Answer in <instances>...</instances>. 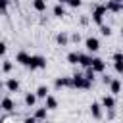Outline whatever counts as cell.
Masks as SVG:
<instances>
[{
    "mask_svg": "<svg viewBox=\"0 0 123 123\" xmlns=\"http://www.w3.org/2000/svg\"><path fill=\"white\" fill-rule=\"evenodd\" d=\"M6 88H8V92H17L19 90V81L15 77H10L6 81Z\"/></svg>",
    "mask_w": 123,
    "mask_h": 123,
    "instance_id": "8",
    "label": "cell"
},
{
    "mask_svg": "<svg viewBox=\"0 0 123 123\" xmlns=\"http://www.w3.org/2000/svg\"><path fill=\"white\" fill-rule=\"evenodd\" d=\"M111 2H115V4H123V0H111Z\"/></svg>",
    "mask_w": 123,
    "mask_h": 123,
    "instance_id": "33",
    "label": "cell"
},
{
    "mask_svg": "<svg viewBox=\"0 0 123 123\" xmlns=\"http://www.w3.org/2000/svg\"><path fill=\"white\" fill-rule=\"evenodd\" d=\"M54 86L56 88H67V86H71V77H58L54 81Z\"/></svg>",
    "mask_w": 123,
    "mask_h": 123,
    "instance_id": "6",
    "label": "cell"
},
{
    "mask_svg": "<svg viewBox=\"0 0 123 123\" xmlns=\"http://www.w3.org/2000/svg\"><path fill=\"white\" fill-rule=\"evenodd\" d=\"M110 92H111L113 96L121 92V81H119V79H113V81L110 83Z\"/></svg>",
    "mask_w": 123,
    "mask_h": 123,
    "instance_id": "15",
    "label": "cell"
},
{
    "mask_svg": "<svg viewBox=\"0 0 123 123\" xmlns=\"http://www.w3.org/2000/svg\"><path fill=\"white\" fill-rule=\"evenodd\" d=\"M100 33H102L104 37H110V35H111V29H110V25H100Z\"/></svg>",
    "mask_w": 123,
    "mask_h": 123,
    "instance_id": "24",
    "label": "cell"
},
{
    "mask_svg": "<svg viewBox=\"0 0 123 123\" xmlns=\"http://www.w3.org/2000/svg\"><path fill=\"white\" fill-rule=\"evenodd\" d=\"M69 38H71L73 42H79V40H81V35H79V33H73V35H71Z\"/></svg>",
    "mask_w": 123,
    "mask_h": 123,
    "instance_id": "28",
    "label": "cell"
},
{
    "mask_svg": "<svg viewBox=\"0 0 123 123\" xmlns=\"http://www.w3.org/2000/svg\"><path fill=\"white\" fill-rule=\"evenodd\" d=\"M92 60H94V58H92L90 54H81V56H79V63H81L83 67H92Z\"/></svg>",
    "mask_w": 123,
    "mask_h": 123,
    "instance_id": "12",
    "label": "cell"
},
{
    "mask_svg": "<svg viewBox=\"0 0 123 123\" xmlns=\"http://www.w3.org/2000/svg\"><path fill=\"white\" fill-rule=\"evenodd\" d=\"M121 37H123V27H121Z\"/></svg>",
    "mask_w": 123,
    "mask_h": 123,
    "instance_id": "35",
    "label": "cell"
},
{
    "mask_svg": "<svg viewBox=\"0 0 123 123\" xmlns=\"http://www.w3.org/2000/svg\"><path fill=\"white\" fill-rule=\"evenodd\" d=\"M108 117L113 119V117H115V110H108Z\"/></svg>",
    "mask_w": 123,
    "mask_h": 123,
    "instance_id": "32",
    "label": "cell"
},
{
    "mask_svg": "<svg viewBox=\"0 0 123 123\" xmlns=\"http://www.w3.org/2000/svg\"><path fill=\"white\" fill-rule=\"evenodd\" d=\"M23 123H37V117L35 115H31V117H25V121Z\"/></svg>",
    "mask_w": 123,
    "mask_h": 123,
    "instance_id": "29",
    "label": "cell"
},
{
    "mask_svg": "<svg viewBox=\"0 0 123 123\" xmlns=\"http://www.w3.org/2000/svg\"><path fill=\"white\" fill-rule=\"evenodd\" d=\"M90 86H92V83H90V81H86L83 73H75V75L71 77V88H79V90H88Z\"/></svg>",
    "mask_w": 123,
    "mask_h": 123,
    "instance_id": "1",
    "label": "cell"
},
{
    "mask_svg": "<svg viewBox=\"0 0 123 123\" xmlns=\"http://www.w3.org/2000/svg\"><path fill=\"white\" fill-rule=\"evenodd\" d=\"M85 46H86V50H88L90 54H94V52L100 50V40H98L96 37H88V38L85 40Z\"/></svg>",
    "mask_w": 123,
    "mask_h": 123,
    "instance_id": "4",
    "label": "cell"
},
{
    "mask_svg": "<svg viewBox=\"0 0 123 123\" xmlns=\"http://www.w3.org/2000/svg\"><path fill=\"white\" fill-rule=\"evenodd\" d=\"M56 42H58L60 46H67V42H69V35H67L65 31L58 33V35H56Z\"/></svg>",
    "mask_w": 123,
    "mask_h": 123,
    "instance_id": "13",
    "label": "cell"
},
{
    "mask_svg": "<svg viewBox=\"0 0 123 123\" xmlns=\"http://www.w3.org/2000/svg\"><path fill=\"white\" fill-rule=\"evenodd\" d=\"M90 115H92L94 119H100V117H102V104L92 102V104H90Z\"/></svg>",
    "mask_w": 123,
    "mask_h": 123,
    "instance_id": "9",
    "label": "cell"
},
{
    "mask_svg": "<svg viewBox=\"0 0 123 123\" xmlns=\"http://www.w3.org/2000/svg\"><path fill=\"white\" fill-rule=\"evenodd\" d=\"M33 8L37 12H44L46 10V0H33Z\"/></svg>",
    "mask_w": 123,
    "mask_h": 123,
    "instance_id": "18",
    "label": "cell"
},
{
    "mask_svg": "<svg viewBox=\"0 0 123 123\" xmlns=\"http://www.w3.org/2000/svg\"><path fill=\"white\" fill-rule=\"evenodd\" d=\"M67 4H69L71 8H79V6H81V0H67Z\"/></svg>",
    "mask_w": 123,
    "mask_h": 123,
    "instance_id": "27",
    "label": "cell"
},
{
    "mask_svg": "<svg viewBox=\"0 0 123 123\" xmlns=\"http://www.w3.org/2000/svg\"><path fill=\"white\" fill-rule=\"evenodd\" d=\"M113 62H123V52H115L113 54Z\"/></svg>",
    "mask_w": 123,
    "mask_h": 123,
    "instance_id": "26",
    "label": "cell"
},
{
    "mask_svg": "<svg viewBox=\"0 0 123 123\" xmlns=\"http://www.w3.org/2000/svg\"><path fill=\"white\" fill-rule=\"evenodd\" d=\"M52 12H54V15H56V17H63V15H65V8H63L62 4H56Z\"/></svg>",
    "mask_w": 123,
    "mask_h": 123,
    "instance_id": "19",
    "label": "cell"
},
{
    "mask_svg": "<svg viewBox=\"0 0 123 123\" xmlns=\"http://www.w3.org/2000/svg\"><path fill=\"white\" fill-rule=\"evenodd\" d=\"M94 77H96V71H94L92 67H86V71H85V79L92 83V81H94Z\"/></svg>",
    "mask_w": 123,
    "mask_h": 123,
    "instance_id": "22",
    "label": "cell"
},
{
    "mask_svg": "<svg viewBox=\"0 0 123 123\" xmlns=\"http://www.w3.org/2000/svg\"><path fill=\"white\" fill-rule=\"evenodd\" d=\"M92 69H94L96 73H104V69H106L104 60H102V58H94V60H92Z\"/></svg>",
    "mask_w": 123,
    "mask_h": 123,
    "instance_id": "10",
    "label": "cell"
},
{
    "mask_svg": "<svg viewBox=\"0 0 123 123\" xmlns=\"http://www.w3.org/2000/svg\"><path fill=\"white\" fill-rule=\"evenodd\" d=\"M100 104H102V108H106V110H115V98H113V94H104Z\"/></svg>",
    "mask_w": 123,
    "mask_h": 123,
    "instance_id": "5",
    "label": "cell"
},
{
    "mask_svg": "<svg viewBox=\"0 0 123 123\" xmlns=\"http://www.w3.org/2000/svg\"><path fill=\"white\" fill-rule=\"evenodd\" d=\"M29 58H31V54H27V52H17V56H15V62L17 63H21V65H27V62H29Z\"/></svg>",
    "mask_w": 123,
    "mask_h": 123,
    "instance_id": "14",
    "label": "cell"
},
{
    "mask_svg": "<svg viewBox=\"0 0 123 123\" xmlns=\"http://www.w3.org/2000/svg\"><path fill=\"white\" fill-rule=\"evenodd\" d=\"M0 106H2V111H12V110L15 108V104H13V100H12L10 96H4V98L0 100Z\"/></svg>",
    "mask_w": 123,
    "mask_h": 123,
    "instance_id": "7",
    "label": "cell"
},
{
    "mask_svg": "<svg viewBox=\"0 0 123 123\" xmlns=\"http://www.w3.org/2000/svg\"><path fill=\"white\" fill-rule=\"evenodd\" d=\"M27 67H29L31 71H35V69H44V67H46V58H44V56L35 54V56H31V58H29Z\"/></svg>",
    "mask_w": 123,
    "mask_h": 123,
    "instance_id": "2",
    "label": "cell"
},
{
    "mask_svg": "<svg viewBox=\"0 0 123 123\" xmlns=\"http://www.w3.org/2000/svg\"><path fill=\"white\" fill-rule=\"evenodd\" d=\"M0 100H2V96H0Z\"/></svg>",
    "mask_w": 123,
    "mask_h": 123,
    "instance_id": "37",
    "label": "cell"
},
{
    "mask_svg": "<svg viewBox=\"0 0 123 123\" xmlns=\"http://www.w3.org/2000/svg\"><path fill=\"white\" fill-rule=\"evenodd\" d=\"M0 111H2V106H0Z\"/></svg>",
    "mask_w": 123,
    "mask_h": 123,
    "instance_id": "36",
    "label": "cell"
},
{
    "mask_svg": "<svg viewBox=\"0 0 123 123\" xmlns=\"http://www.w3.org/2000/svg\"><path fill=\"white\" fill-rule=\"evenodd\" d=\"M35 104H37V94L35 92H27L25 94V106L27 108H33Z\"/></svg>",
    "mask_w": 123,
    "mask_h": 123,
    "instance_id": "16",
    "label": "cell"
},
{
    "mask_svg": "<svg viewBox=\"0 0 123 123\" xmlns=\"http://www.w3.org/2000/svg\"><path fill=\"white\" fill-rule=\"evenodd\" d=\"M4 54H6V44L0 40V56H4Z\"/></svg>",
    "mask_w": 123,
    "mask_h": 123,
    "instance_id": "30",
    "label": "cell"
},
{
    "mask_svg": "<svg viewBox=\"0 0 123 123\" xmlns=\"http://www.w3.org/2000/svg\"><path fill=\"white\" fill-rule=\"evenodd\" d=\"M79 56H81L79 52H69L67 54V62L69 63H79Z\"/></svg>",
    "mask_w": 123,
    "mask_h": 123,
    "instance_id": "21",
    "label": "cell"
},
{
    "mask_svg": "<svg viewBox=\"0 0 123 123\" xmlns=\"http://www.w3.org/2000/svg\"><path fill=\"white\" fill-rule=\"evenodd\" d=\"M113 67L119 75H123V62H113Z\"/></svg>",
    "mask_w": 123,
    "mask_h": 123,
    "instance_id": "25",
    "label": "cell"
},
{
    "mask_svg": "<svg viewBox=\"0 0 123 123\" xmlns=\"http://www.w3.org/2000/svg\"><path fill=\"white\" fill-rule=\"evenodd\" d=\"M46 115H48V110H46V108H37V110H35V117H37V121L46 119Z\"/></svg>",
    "mask_w": 123,
    "mask_h": 123,
    "instance_id": "17",
    "label": "cell"
},
{
    "mask_svg": "<svg viewBox=\"0 0 123 123\" xmlns=\"http://www.w3.org/2000/svg\"><path fill=\"white\" fill-rule=\"evenodd\" d=\"M12 69H13V63H12L10 60H6V62L2 63V71H4V73H10Z\"/></svg>",
    "mask_w": 123,
    "mask_h": 123,
    "instance_id": "23",
    "label": "cell"
},
{
    "mask_svg": "<svg viewBox=\"0 0 123 123\" xmlns=\"http://www.w3.org/2000/svg\"><path fill=\"white\" fill-rule=\"evenodd\" d=\"M102 81H104V83H106V85H110V83H111V81H113V79H111V77H110V75H104V79H102Z\"/></svg>",
    "mask_w": 123,
    "mask_h": 123,
    "instance_id": "31",
    "label": "cell"
},
{
    "mask_svg": "<svg viewBox=\"0 0 123 123\" xmlns=\"http://www.w3.org/2000/svg\"><path fill=\"white\" fill-rule=\"evenodd\" d=\"M2 86H4V83H2V81H0V88H2Z\"/></svg>",
    "mask_w": 123,
    "mask_h": 123,
    "instance_id": "34",
    "label": "cell"
},
{
    "mask_svg": "<svg viewBox=\"0 0 123 123\" xmlns=\"http://www.w3.org/2000/svg\"><path fill=\"white\" fill-rule=\"evenodd\" d=\"M35 94H37V98H46V96H48V86L40 85V86L37 88V92H35Z\"/></svg>",
    "mask_w": 123,
    "mask_h": 123,
    "instance_id": "20",
    "label": "cell"
},
{
    "mask_svg": "<svg viewBox=\"0 0 123 123\" xmlns=\"http://www.w3.org/2000/svg\"><path fill=\"white\" fill-rule=\"evenodd\" d=\"M44 108H46L48 111H50V110H56V108H58V100H56L52 94H48V96L44 98Z\"/></svg>",
    "mask_w": 123,
    "mask_h": 123,
    "instance_id": "11",
    "label": "cell"
},
{
    "mask_svg": "<svg viewBox=\"0 0 123 123\" xmlns=\"http://www.w3.org/2000/svg\"><path fill=\"white\" fill-rule=\"evenodd\" d=\"M108 13V10H106V4H100V6H96L94 10H92V21L100 27V25H104V15Z\"/></svg>",
    "mask_w": 123,
    "mask_h": 123,
    "instance_id": "3",
    "label": "cell"
}]
</instances>
